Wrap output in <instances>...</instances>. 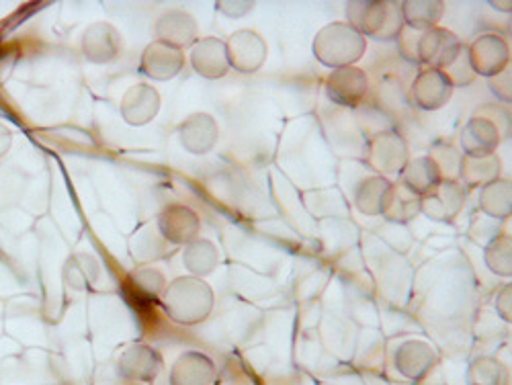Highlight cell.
<instances>
[{"instance_id": "cell-1", "label": "cell", "mask_w": 512, "mask_h": 385, "mask_svg": "<svg viewBox=\"0 0 512 385\" xmlns=\"http://www.w3.org/2000/svg\"><path fill=\"white\" fill-rule=\"evenodd\" d=\"M312 52L322 66L332 70L357 66L367 52V37L347 21H334L316 33Z\"/></svg>"}, {"instance_id": "cell-2", "label": "cell", "mask_w": 512, "mask_h": 385, "mask_svg": "<svg viewBox=\"0 0 512 385\" xmlns=\"http://www.w3.org/2000/svg\"><path fill=\"white\" fill-rule=\"evenodd\" d=\"M345 15L347 23L367 39L396 41L404 29L400 3H388V0H355L345 5Z\"/></svg>"}, {"instance_id": "cell-3", "label": "cell", "mask_w": 512, "mask_h": 385, "mask_svg": "<svg viewBox=\"0 0 512 385\" xmlns=\"http://www.w3.org/2000/svg\"><path fill=\"white\" fill-rule=\"evenodd\" d=\"M410 160V148L398 127H383L369 136L365 148V164L373 175L392 177L400 175L404 164Z\"/></svg>"}, {"instance_id": "cell-4", "label": "cell", "mask_w": 512, "mask_h": 385, "mask_svg": "<svg viewBox=\"0 0 512 385\" xmlns=\"http://www.w3.org/2000/svg\"><path fill=\"white\" fill-rule=\"evenodd\" d=\"M213 308V293L209 287L195 279H183L170 287L166 295V310L175 322L199 324Z\"/></svg>"}, {"instance_id": "cell-5", "label": "cell", "mask_w": 512, "mask_h": 385, "mask_svg": "<svg viewBox=\"0 0 512 385\" xmlns=\"http://www.w3.org/2000/svg\"><path fill=\"white\" fill-rule=\"evenodd\" d=\"M324 89L330 103L345 109H359L369 101L371 78L361 66L338 68L328 74Z\"/></svg>"}, {"instance_id": "cell-6", "label": "cell", "mask_w": 512, "mask_h": 385, "mask_svg": "<svg viewBox=\"0 0 512 385\" xmlns=\"http://www.w3.org/2000/svg\"><path fill=\"white\" fill-rule=\"evenodd\" d=\"M439 365V353L429 340L406 338L392 353V369L406 381H422Z\"/></svg>"}, {"instance_id": "cell-7", "label": "cell", "mask_w": 512, "mask_h": 385, "mask_svg": "<svg viewBox=\"0 0 512 385\" xmlns=\"http://www.w3.org/2000/svg\"><path fill=\"white\" fill-rule=\"evenodd\" d=\"M453 84L449 78L435 68H420L408 87L412 109L433 113L441 111L453 97Z\"/></svg>"}, {"instance_id": "cell-8", "label": "cell", "mask_w": 512, "mask_h": 385, "mask_svg": "<svg viewBox=\"0 0 512 385\" xmlns=\"http://www.w3.org/2000/svg\"><path fill=\"white\" fill-rule=\"evenodd\" d=\"M465 48L476 76L492 78L510 68V41L496 31L478 35L472 44H465Z\"/></svg>"}, {"instance_id": "cell-9", "label": "cell", "mask_w": 512, "mask_h": 385, "mask_svg": "<svg viewBox=\"0 0 512 385\" xmlns=\"http://www.w3.org/2000/svg\"><path fill=\"white\" fill-rule=\"evenodd\" d=\"M465 44L447 27L437 25L420 33L416 60L420 68L443 70L451 64V60L461 52Z\"/></svg>"}, {"instance_id": "cell-10", "label": "cell", "mask_w": 512, "mask_h": 385, "mask_svg": "<svg viewBox=\"0 0 512 385\" xmlns=\"http://www.w3.org/2000/svg\"><path fill=\"white\" fill-rule=\"evenodd\" d=\"M369 101L373 109H377L383 117H388L394 123L404 121L408 115H412L408 87L398 74L392 72H383L379 78H375V84H371Z\"/></svg>"}, {"instance_id": "cell-11", "label": "cell", "mask_w": 512, "mask_h": 385, "mask_svg": "<svg viewBox=\"0 0 512 385\" xmlns=\"http://www.w3.org/2000/svg\"><path fill=\"white\" fill-rule=\"evenodd\" d=\"M467 191L459 181H441L429 195L422 197L420 216L437 224H453L465 209Z\"/></svg>"}, {"instance_id": "cell-12", "label": "cell", "mask_w": 512, "mask_h": 385, "mask_svg": "<svg viewBox=\"0 0 512 385\" xmlns=\"http://www.w3.org/2000/svg\"><path fill=\"white\" fill-rule=\"evenodd\" d=\"M228 60L234 70L240 74H254L259 72L269 56L267 39L254 29H240L232 33L226 44Z\"/></svg>"}, {"instance_id": "cell-13", "label": "cell", "mask_w": 512, "mask_h": 385, "mask_svg": "<svg viewBox=\"0 0 512 385\" xmlns=\"http://www.w3.org/2000/svg\"><path fill=\"white\" fill-rule=\"evenodd\" d=\"M504 138L506 136L502 134L500 127L482 109H478L465 121L457 146L465 156L496 154Z\"/></svg>"}, {"instance_id": "cell-14", "label": "cell", "mask_w": 512, "mask_h": 385, "mask_svg": "<svg viewBox=\"0 0 512 385\" xmlns=\"http://www.w3.org/2000/svg\"><path fill=\"white\" fill-rule=\"evenodd\" d=\"M218 369L207 355L185 353L170 371V385H216Z\"/></svg>"}, {"instance_id": "cell-15", "label": "cell", "mask_w": 512, "mask_h": 385, "mask_svg": "<svg viewBox=\"0 0 512 385\" xmlns=\"http://www.w3.org/2000/svg\"><path fill=\"white\" fill-rule=\"evenodd\" d=\"M392 185L394 181L388 177H379V175L363 177L353 191V203L357 211L367 218L383 216V207H386Z\"/></svg>"}, {"instance_id": "cell-16", "label": "cell", "mask_w": 512, "mask_h": 385, "mask_svg": "<svg viewBox=\"0 0 512 385\" xmlns=\"http://www.w3.org/2000/svg\"><path fill=\"white\" fill-rule=\"evenodd\" d=\"M502 177V160L498 154L465 156L461 162L459 183L465 191H476Z\"/></svg>"}, {"instance_id": "cell-17", "label": "cell", "mask_w": 512, "mask_h": 385, "mask_svg": "<svg viewBox=\"0 0 512 385\" xmlns=\"http://www.w3.org/2000/svg\"><path fill=\"white\" fill-rule=\"evenodd\" d=\"M441 181L443 179L435 162L426 154L410 158L398 175V183H402L406 189H410L418 197L429 195Z\"/></svg>"}, {"instance_id": "cell-18", "label": "cell", "mask_w": 512, "mask_h": 385, "mask_svg": "<svg viewBox=\"0 0 512 385\" xmlns=\"http://www.w3.org/2000/svg\"><path fill=\"white\" fill-rule=\"evenodd\" d=\"M162 367L160 355L148 345H134L119 359L121 375L132 381H152Z\"/></svg>"}, {"instance_id": "cell-19", "label": "cell", "mask_w": 512, "mask_h": 385, "mask_svg": "<svg viewBox=\"0 0 512 385\" xmlns=\"http://www.w3.org/2000/svg\"><path fill=\"white\" fill-rule=\"evenodd\" d=\"M478 207L488 216L490 220L496 222H506L512 216V183L510 179H496L488 183L486 187L480 189L478 195Z\"/></svg>"}, {"instance_id": "cell-20", "label": "cell", "mask_w": 512, "mask_h": 385, "mask_svg": "<svg viewBox=\"0 0 512 385\" xmlns=\"http://www.w3.org/2000/svg\"><path fill=\"white\" fill-rule=\"evenodd\" d=\"M420 207H422V197L406 189L402 183L394 181L392 191L388 195L386 207H383V216L392 224H410L420 216Z\"/></svg>"}, {"instance_id": "cell-21", "label": "cell", "mask_w": 512, "mask_h": 385, "mask_svg": "<svg viewBox=\"0 0 512 385\" xmlns=\"http://www.w3.org/2000/svg\"><path fill=\"white\" fill-rule=\"evenodd\" d=\"M193 66L205 78H222L230 70L226 44L220 39H205L193 52Z\"/></svg>"}, {"instance_id": "cell-22", "label": "cell", "mask_w": 512, "mask_h": 385, "mask_svg": "<svg viewBox=\"0 0 512 385\" xmlns=\"http://www.w3.org/2000/svg\"><path fill=\"white\" fill-rule=\"evenodd\" d=\"M400 9L404 27H410L414 31H426L441 23L447 5L441 3V0H406V3H400Z\"/></svg>"}, {"instance_id": "cell-23", "label": "cell", "mask_w": 512, "mask_h": 385, "mask_svg": "<svg viewBox=\"0 0 512 385\" xmlns=\"http://www.w3.org/2000/svg\"><path fill=\"white\" fill-rule=\"evenodd\" d=\"M183 68V52L166 41H158L144 54V70L154 78H173Z\"/></svg>"}, {"instance_id": "cell-24", "label": "cell", "mask_w": 512, "mask_h": 385, "mask_svg": "<svg viewBox=\"0 0 512 385\" xmlns=\"http://www.w3.org/2000/svg\"><path fill=\"white\" fill-rule=\"evenodd\" d=\"M218 140V125L216 119L209 115H193L183 125V142L191 152H207Z\"/></svg>"}, {"instance_id": "cell-25", "label": "cell", "mask_w": 512, "mask_h": 385, "mask_svg": "<svg viewBox=\"0 0 512 385\" xmlns=\"http://www.w3.org/2000/svg\"><path fill=\"white\" fill-rule=\"evenodd\" d=\"M426 156H429L435 162L443 181H459L463 152L459 150V146L455 142L437 140L429 146V152H426Z\"/></svg>"}, {"instance_id": "cell-26", "label": "cell", "mask_w": 512, "mask_h": 385, "mask_svg": "<svg viewBox=\"0 0 512 385\" xmlns=\"http://www.w3.org/2000/svg\"><path fill=\"white\" fill-rule=\"evenodd\" d=\"M508 367L496 357H478L467 367V385H508Z\"/></svg>"}, {"instance_id": "cell-27", "label": "cell", "mask_w": 512, "mask_h": 385, "mask_svg": "<svg viewBox=\"0 0 512 385\" xmlns=\"http://www.w3.org/2000/svg\"><path fill=\"white\" fill-rule=\"evenodd\" d=\"M158 109V95L150 87H136L123 101V115L132 125H142Z\"/></svg>"}, {"instance_id": "cell-28", "label": "cell", "mask_w": 512, "mask_h": 385, "mask_svg": "<svg viewBox=\"0 0 512 385\" xmlns=\"http://www.w3.org/2000/svg\"><path fill=\"white\" fill-rule=\"evenodd\" d=\"M484 263L498 277L512 275V238L506 232L492 236L484 248Z\"/></svg>"}, {"instance_id": "cell-29", "label": "cell", "mask_w": 512, "mask_h": 385, "mask_svg": "<svg viewBox=\"0 0 512 385\" xmlns=\"http://www.w3.org/2000/svg\"><path fill=\"white\" fill-rule=\"evenodd\" d=\"M162 228L166 236L175 242H189L199 232V220L189 209H168L162 216Z\"/></svg>"}, {"instance_id": "cell-30", "label": "cell", "mask_w": 512, "mask_h": 385, "mask_svg": "<svg viewBox=\"0 0 512 385\" xmlns=\"http://www.w3.org/2000/svg\"><path fill=\"white\" fill-rule=\"evenodd\" d=\"M160 29H162V35H166V44H173L179 48V46L191 44V39L195 37V31H197V25L189 15L173 13L166 19H162Z\"/></svg>"}, {"instance_id": "cell-31", "label": "cell", "mask_w": 512, "mask_h": 385, "mask_svg": "<svg viewBox=\"0 0 512 385\" xmlns=\"http://www.w3.org/2000/svg\"><path fill=\"white\" fill-rule=\"evenodd\" d=\"M449 82L453 84V89H465V87H472V84L476 82V72L472 68V64H469V58H467V48L463 46L461 52L451 60V64L447 68L441 70Z\"/></svg>"}, {"instance_id": "cell-32", "label": "cell", "mask_w": 512, "mask_h": 385, "mask_svg": "<svg viewBox=\"0 0 512 385\" xmlns=\"http://www.w3.org/2000/svg\"><path fill=\"white\" fill-rule=\"evenodd\" d=\"M216 248H213L209 242H197L189 248L187 252V267L195 275H207L216 267Z\"/></svg>"}, {"instance_id": "cell-33", "label": "cell", "mask_w": 512, "mask_h": 385, "mask_svg": "<svg viewBox=\"0 0 512 385\" xmlns=\"http://www.w3.org/2000/svg\"><path fill=\"white\" fill-rule=\"evenodd\" d=\"M422 31H414L410 27H404L400 31V35L396 37V44H398V52H400V58L410 62V64H418L416 60V48H418V37H420Z\"/></svg>"}, {"instance_id": "cell-34", "label": "cell", "mask_w": 512, "mask_h": 385, "mask_svg": "<svg viewBox=\"0 0 512 385\" xmlns=\"http://www.w3.org/2000/svg\"><path fill=\"white\" fill-rule=\"evenodd\" d=\"M494 308L502 322H506V324L512 322V285H510V281L506 285H502V289L498 291Z\"/></svg>"}, {"instance_id": "cell-35", "label": "cell", "mask_w": 512, "mask_h": 385, "mask_svg": "<svg viewBox=\"0 0 512 385\" xmlns=\"http://www.w3.org/2000/svg\"><path fill=\"white\" fill-rule=\"evenodd\" d=\"M490 80V89L492 93L502 101V103H510L512 93H510V68H506L504 72L488 78Z\"/></svg>"}]
</instances>
